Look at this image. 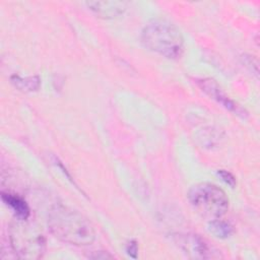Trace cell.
I'll return each mask as SVG.
<instances>
[{"mask_svg": "<svg viewBox=\"0 0 260 260\" xmlns=\"http://www.w3.org/2000/svg\"><path fill=\"white\" fill-rule=\"evenodd\" d=\"M1 198L2 201L9 206L12 211L15 214V217L18 219H27L30 211H29V207L26 203V201L20 197L17 194L11 193V192H1Z\"/></svg>", "mask_w": 260, "mask_h": 260, "instance_id": "obj_8", "label": "cell"}, {"mask_svg": "<svg viewBox=\"0 0 260 260\" xmlns=\"http://www.w3.org/2000/svg\"><path fill=\"white\" fill-rule=\"evenodd\" d=\"M196 83L198 84V86L201 88V90L203 92H205L212 100H214L215 102L220 104L226 110H229L243 118H245L247 116V112L245 111V109L240 107L230 96H228L214 79L199 78V79H196Z\"/></svg>", "mask_w": 260, "mask_h": 260, "instance_id": "obj_6", "label": "cell"}, {"mask_svg": "<svg viewBox=\"0 0 260 260\" xmlns=\"http://www.w3.org/2000/svg\"><path fill=\"white\" fill-rule=\"evenodd\" d=\"M10 248L16 257L27 260H37L44 256L46 238L42 231L27 221L16 218L9 226Z\"/></svg>", "mask_w": 260, "mask_h": 260, "instance_id": "obj_3", "label": "cell"}, {"mask_svg": "<svg viewBox=\"0 0 260 260\" xmlns=\"http://www.w3.org/2000/svg\"><path fill=\"white\" fill-rule=\"evenodd\" d=\"M92 259H108V258H113V256L111 254H109L108 252L105 251H98V252H93L92 255L89 256Z\"/></svg>", "mask_w": 260, "mask_h": 260, "instance_id": "obj_14", "label": "cell"}, {"mask_svg": "<svg viewBox=\"0 0 260 260\" xmlns=\"http://www.w3.org/2000/svg\"><path fill=\"white\" fill-rule=\"evenodd\" d=\"M198 139H199L201 145H203V147L213 148V147H216L220 143L222 136L218 131H216L212 128H208V129L201 131Z\"/></svg>", "mask_w": 260, "mask_h": 260, "instance_id": "obj_11", "label": "cell"}, {"mask_svg": "<svg viewBox=\"0 0 260 260\" xmlns=\"http://www.w3.org/2000/svg\"><path fill=\"white\" fill-rule=\"evenodd\" d=\"M208 231L218 239H228L232 237L235 232L233 224L221 217L210 219L208 221Z\"/></svg>", "mask_w": 260, "mask_h": 260, "instance_id": "obj_9", "label": "cell"}, {"mask_svg": "<svg viewBox=\"0 0 260 260\" xmlns=\"http://www.w3.org/2000/svg\"><path fill=\"white\" fill-rule=\"evenodd\" d=\"M10 81L17 89L24 92L37 91L41 86V79L38 75L21 77L19 75L13 74L10 77Z\"/></svg>", "mask_w": 260, "mask_h": 260, "instance_id": "obj_10", "label": "cell"}, {"mask_svg": "<svg viewBox=\"0 0 260 260\" xmlns=\"http://www.w3.org/2000/svg\"><path fill=\"white\" fill-rule=\"evenodd\" d=\"M217 176L221 179V181H223L231 188H234L237 185L236 177L226 170H218L217 171Z\"/></svg>", "mask_w": 260, "mask_h": 260, "instance_id": "obj_12", "label": "cell"}, {"mask_svg": "<svg viewBox=\"0 0 260 260\" xmlns=\"http://www.w3.org/2000/svg\"><path fill=\"white\" fill-rule=\"evenodd\" d=\"M192 208L207 219L221 217L229 210L230 201L225 192L211 183L193 185L187 194Z\"/></svg>", "mask_w": 260, "mask_h": 260, "instance_id": "obj_4", "label": "cell"}, {"mask_svg": "<svg viewBox=\"0 0 260 260\" xmlns=\"http://www.w3.org/2000/svg\"><path fill=\"white\" fill-rule=\"evenodd\" d=\"M48 226L58 240L74 246H88L96 236L88 218L63 204H56L50 209Z\"/></svg>", "mask_w": 260, "mask_h": 260, "instance_id": "obj_1", "label": "cell"}, {"mask_svg": "<svg viewBox=\"0 0 260 260\" xmlns=\"http://www.w3.org/2000/svg\"><path fill=\"white\" fill-rule=\"evenodd\" d=\"M175 244L191 259L207 260L221 258L220 251L205 238L193 233H179L173 235Z\"/></svg>", "mask_w": 260, "mask_h": 260, "instance_id": "obj_5", "label": "cell"}, {"mask_svg": "<svg viewBox=\"0 0 260 260\" xmlns=\"http://www.w3.org/2000/svg\"><path fill=\"white\" fill-rule=\"evenodd\" d=\"M125 251L130 256L131 258H137L138 255V244L135 240H130L126 246H125Z\"/></svg>", "mask_w": 260, "mask_h": 260, "instance_id": "obj_13", "label": "cell"}, {"mask_svg": "<svg viewBox=\"0 0 260 260\" xmlns=\"http://www.w3.org/2000/svg\"><path fill=\"white\" fill-rule=\"evenodd\" d=\"M141 42L149 51L176 60L184 52V38L180 29L166 19L150 20L141 31Z\"/></svg>", "mask_w": 260, "mask_h": 260, "instance_id": "obj_2", "label": "cell"}, {"mask_svg": "<svg viewBox=\"0 0 260 260\" xmlns=\"http://www.w3.org/2000/svg\"><path fill=\"white\" fill-rule=\"evenodd\" d=\"M85 5L92 13L106 19L116 18L127 9V3L124 1H87Z\"/></svg>", "mask_w": 260, "mask_h": 260, "instance_id": "obj_7", "label": "cell"}]
</instances>
